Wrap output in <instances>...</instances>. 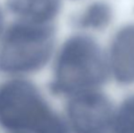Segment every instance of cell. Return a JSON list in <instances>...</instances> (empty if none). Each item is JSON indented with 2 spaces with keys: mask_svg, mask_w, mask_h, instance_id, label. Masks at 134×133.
Returning <instances> with one entry per match:
<instances>
[{
  "mask_svg": "<svg viewBox=\"0 0 134 133\" xmlns=\"http://www.w3.org/2000/svg\"><path fill=\"white\" fill-rule=\"evenodd\" d=\"M117 133H134V96L123 102L116 117Z\"/></svg>",
  "mask_w": 134,
  "mask_h": 133,
  "instance_id": "obj_8",
  "label": "cell"
},
{
  "mask_svg": "<svg viewBox=\"0 0 134 133\" xmlns=\"http://www.w3.org/2000/svg\"><path fill=\"white\" fill-rule=\"evenodd\" d=\"M68 111L72 125L80 133H99L111 119L109 101L96 90L72 97Z\"/></svg>",
  "mask_w": 134,
  "mask_h": 133,
  "instance_id": "obj_4",
  "label": "cell"
},
{
  "mask_svg": "<svg viewBox=\"0 0 134 133\" xmlns=\"http://www.w3.org/2000/svg\"><path fill=\"white\" fill-rule=\"evenodd\" d=\"M18 133H27V132H18Z\"/></svg>",
  "mask_w": 134,
  "mask_h": 133,
  "instance_id": "obj_10",
  "label": "cell"
},
{
  "mask_svg": "<svg viewBox=\"0 0 134 133\" xmlns=\"http://www.w3.org/2000/svg\"><path fill=\"white\" fill-rule=\"evenodd\" d=\"M54 30L49 25L22 21L5 32L0 48V69L12 74L42 68L51 57Z\"/></svg>",
  "mask_w": 134,
  "mask_h": 133,
  "instance_id": "obj_3",
  "label": "cell"
},
{
  "mask_svg": "<svg viewBox=\"0 0 134 133\" xmlns=\"http://www.w3.org/2000/svg\"><path fill=\"white\" fill-rule=\"evenodd\" d=\"M109 70V62L94 39L85 35L73 36L58 56L52 89L71 97L95 91L106 81Z\"/></svg>",
  "mask_w": 134,
  "mask_h": 133,
  "instance_id": "obj_1",
  "label": "cell"
},
{
  "mask_svg": "<svg viewBox=\"0 0 134 133\" xmlns=\"http://www.w3.org/2000/svg\"><path fill=\"white\" fill-rule=\"evenodd\" d=\"M3 28H4V18H3V14H2L1 10H0V35L3 32Z\"/></svg>",
  "mask_w": 134,
  "mask_h": 133,
  "instance_id": "obj_9",
  "label": "cell"
},
{
  "mask_svg": "<svg viewBox=\"0 0 134 133\" xmlns=\"http://www.w3.org/2000/svg\"><path fill=\"white\" fill-rule=\"evenodd\" d=\"M108 62L117 81L123 84L134 82V25L125 26L116 33Z\"/></svg>",
  "mask_w": 134,
  "mask_h": 133,
  "instance_id": "obj_5",
  "label": "cell"
},
{
  "mask_svg": "<svg viewBox=\"0 0 134 133\" xmlns=\"http://www.w3.org/2000/svg\"><path fill=\"white\" fill-rule=\"evenodd\" d=\"M8 7L23 21L48 25L59 12L60 0H9Z\"/></svg>",
  "mask_w": 134,
  "mask_h": 133,
  "instance_id": "obj_6",
  "label": "cell"
},
{
  "mask_svg": "<svg viewBox=\"0 0 134 133\" xmlns=\"http://www.w3.org/2000/svg\"><path fill=\"white\" fill-rule=\"evenodd\" d=\"M0 124L14 133H67L65 123L37 88L24 80L0 86Z\"/></svg>",
  "mask_w": 134,
  "mask_h": 133,
  "instance_id": "obj_2",
  "label": "cell"
},
{
  "mask_svg": "<svg viewBox=\"0 0 134 133\" xmlns=\"http://www.w3.org/2000/svg\"><path fill=\"white\" fill-rule=\"evenodd\" d=\"M111 8L104 2H95L88 5L80 18V25L85 28L97 30L106 27L111 20Z\"/></svg>",
  "mask_w": 134,
  "mask_h": 133,
  "instance_id": "obj_7",
  "label": "cell"
}]
</instances>
